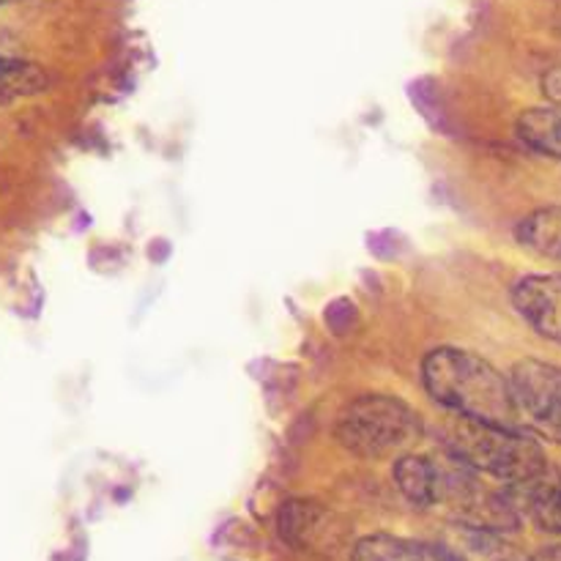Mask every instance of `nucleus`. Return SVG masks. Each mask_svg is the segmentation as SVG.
<instances>
[{"label": "nucleus", "mask_w": 561, "mask_h": 561, "mask_svg": "<svg viewBox=\"0 0 561 561\" xmlns=\"http://www.w3.org/2000/svg\"><path fill=\"white\" fill-rule=\"evenodd\" d=\"M9 3H16V0H0V5H9Z\"/></svg>", "instance_id": "nucleus-13"}, {"label": "nucleus", "mask_w": 561, "mask_h": 561, "mask_svg": "<svg viewBox=\"0 0 561 561\" xmlns=\"http://www.w3.org/2000/svg\"><path fill=\"white\" fill-rule=\"evenodd\" d=\"M518 316L540 337L561 345V274H529L513 288Z\"/></svg>", "instance_id": "nucleus-6"}, {"label": "nucleus", "mask_w": 561, "mask_h": 561, "mask_svg": "<svg viewBox=\"0 0 561 561\" xmlns=\"http://www.w3.org/2000/svg\"><path fill=\"white\" fill-rule=\"evenodd\" d=\"M351 561H463L449 546L425 540H409L394 535L365 537L351 551Z\"/></svg>", "instance_id": "nucleus-7"}, {"label": "nucleus", "mask_w": 561, "mask_h": 561, "mask_svg": "<svg viewBox=\"0 0 561 561\" xmlns=\"http://www.w3.org/2000/svg\"><path fill=\"white\" fill-rule=\"evenodd\" d=\"M510 383L526 431L561 444V367L542 359H524L510 373Z\"/></svg>", "instance_id": "nucleus-4"}, {"label": "nucleus", "mask_w": 561, "mask_h": 561, "mask_svg": "<svg viewBox=\"0 0 561 561\" xmlns=\"http://www.w3.org/2000/svg\"><path fill=\"white\" fill-rule=\"evenodd\" d=\"M518 244L548 261H561V206L540 208L518 225Z\"/></svg>", "instance_id": "nucleus-10"}, {"label": "nucleus", "mask_w": 561, "mask_h": 561, "mask_svg": "<svg viewBox=\"0 0 561 561\" xmlns=\"http://www.w3.org/2000/svg\"><path fill=\"white\" fill-rule=\"evenodd\" d=\"M279 537L296 551L307 553H334L343 548L345 529L343 520L323 504L312 499H290L279 507L277 518Z\"/></svg>", "instance_id": "nucleus-5"}, {"label": "nucleus", "mask_w": 561, "mask_h": 561, "mask_svg": "<svg viewBox=\"0 0 561 561\" xmlns=\"http://www.w3.org/2000/svg\"><path fill=\"white\" fill-rule=\"evenodd\" d=\"M422 436L416 411L392 394H362L337 416L334 438L356 458H389Z\"/></svg>", "instance_id": "nucleus-3"}, {"label": "nucleus", "mask_w": 561, "mask_h": 561, "mask_svg": "<svg viewBox=\"0 0 561 561\" xmlns=\"http://www.w3.org/2000/svg\"><path fill=\"white\" fill-rule=\"evenodd\" d=\"M513 493L515 504L524 515H529L542 531L561 537V477L548 471L540 480L529 482L524 488H507Z\"/></svg>", "instance_id": "nucleus-8"}, {"label": "nucleus", "mask_w": 561, "mask_h": 561, "mask_svg": "<svg viewBox=\"0 0 561 561\" xmlns=\"http://www.w3.org/2000/svg\"><path fill=\"white\" fill-rule=\"evenodd\" d=\"M49 88L47 69L25 58L0 55V107L14 104L20 99H31Z\"/></svg>", "instance_id": "nucleus-9"}, {"label": "nucleus", "mask_w": 561, "mask_h": 561, "mask_svg": "<svg viewBox=\"0 0 561 561\" xmlns=\"http://www.w3.org/2000/svg\"><path fill=\"white\" fill-rule=\"evenodd\" d=\"M447 447L471 471L493 477L507 488H524L548 474L546 449L524 427L455 416L447 431Z\"/></svg>", "instance_id": "nucleus-2"}, {"label": "nucleus", "mask_w": 561, "mask_h": 561, "mask_svg": "<svg viewBox=\"0 0 561 561\" xmlns=\"http://www.w3.org/2000/svg\"><path fill=\"white\" fill-rule=\"evenodd\" d=\"M518 137L535 151L561 159V104L526 110L518 118Z\"/></svg>", "instance_id": "nucleus-11"}, {"label": "nucleus", "mask_w": 561, "mask_h": 561, "mask_svg": "<svg viewBox=\"0 0 561 561\" xmlns=\"http://www.w3.org/2000/svg\"><path fill=\"white\" fill-rule=\"evenodd\" d=\"M422 381L427 394L455 416L524 427L510 378H504L474 351L455 348V345L433 348L422 362Z\"/></svg>", "instance_id": "nucleus-1"}, {"label": "nucleus", "mask_w": 561, "mask_h": 561, "mask_svg": "<svg viewBox=\"0 0 561 561\" xmlns=\"http://www.w3.org/2000/svg\"><path fill=\"white\" fill-rule=\"evenodd\" d=\"M535 561H561V546H557V548H548V551L537 553Z\"/></svg>", "instance_id": "nucleus-12"}]
</instances>
